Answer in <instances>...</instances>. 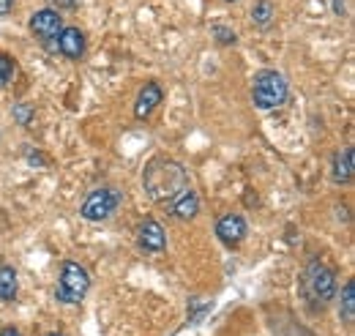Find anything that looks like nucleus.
Instances as JSON below:
<instances>
[{"instance_id":"nucleus-14","label":"nucleus","mask_w":355,"mask_h":336,"mask_svg":"<svg viewBox=\"0 0 355 336\" xmlns=\"http://www.w3.org/2000/svg\"><path fill=\"white\" fill-rule=\"evenodd\" d=\"M339 314H342V320H347V323L355 320V282L353 279L345 285V290L339 295Z\"/></svg>"},{"instance_id":"nucleus-1","label":"nucleus","mask_w":355,"mask_h":336,"mask_svg":"<svg viewBox=\"0 0 355 336\" xmlns=\"http://www.w3.org/2000/svg\"><path fill=\"white\" fill-rule=\"evenodd\" d=\"M142 189L153 203L167 205L183 189H189V172L170 156H153L142 169Z\"/></svg>"},{"instance_id":"nucleus-21","label":"nucleus","mask_w":355,"mask_h":336,"mask_svg":"<svg viewBox=\"0 0 355 336\" xmlns=\"http://www.w3.org/2000/svg\"><path fill=\"white\" fill-rule=\"evenodd\" d=\"M11 8H14V0H0V17L11 14Z\"/></svg>"},{"instance_id":"nucleus-3","label":"nucleus","mask_w":355,"mask_h":336,"mask_svg":"<svg viewBox=\"0 0 355 336\" xmlns=\"http://www.w3.org/2000/svg\"><path fill=\"white\" fill-rule=\"evenodd\" d=\"M88 290H90L88 271H85L80 262L66 260V262L60 265V279H58V287H55V298H58L60 303L74 306V303H83V301H85Z\"/></svg>"},{"instance_id":"nucleus-15","label":"nucleus","mask_w":355,"mask_h":336,"mask_svg":"<svg viewBox=\"0 0 355 336\" xmlns=\"http://www.w3.org/2000/svg\"><path fill=\"white\" fill-rule=\"evenodd\" d=\"M252 19H254L260 28H266L268 22L273 19V3H270V0H257L254 8H252Z\"/></svg>"},{"instance_id":"nucleus-20","label":"nucleus","mask_w":355,"mask_h":336,"mask_svg":"<svg viewBox=\"0 0 355 336\" xmlns=\"http://www.w3.org/2000/svg\"><path fill=\"white\" fill-rule=\"evenodd\" d=\"M28 165H33V167H46V156L42 151H28Z\"/></svg>"},{"instance_id":"nucleus-24","label":"nucleus","mask_w":355,"mask_h":336,"mask_svg":"<svg viewBox=\"0 0 355 336\" xmlns=\"http://www.w3.org/2000/svg\"><path fill=\"white\" fill-rule=\"evenodd\" d=\"M46 336H63V334H46Z\"/></svg>"},{"instance_id":"nucleus-23","label":"nucleus","mask_w":355,"mask_h":336,"mask_svg":"<svg viewBox=\"0 0 355 336\" xmlns=\"http://www.w3.org/2000/svg\"><path fill=\"white\" fill-rule=\"evenodd\" d=\"M0 336H19V331H17V328H3Z\"/></svg>"},{"instance_id":"nucleus-7","label":"nucleus","mask_w":355,"mask_h":336,"mask_svg":"<svg viewBox=\"0 0 355 336\" xmlns=\"http://www.w3.org/2000/svg\"><path fill=\"white\" fill-rule=\"evenodd\" d=\"M246 235H249V221L241 213H224L222 219L216 221V238L230 249L241 246Z\"/></svg>"},{"instance_id":"nucleus-22","label":"nucleus","mask_w":355,"mask_h":336,"mask_svg":"<svg viewBox=\"0 0 355 336\" xmlns=\"http://www.w3.org/2000/svg\"><path fill=\"white\" fill-rule=\"evenodd\" d=\"M334 14H339V17H345V14H347V8H345V0H334Z\"/></svg>"},{"instance_id":"nucleus-4","label":"nucleus","mask_w":355,"mask_h":336,"mask_svg":"<svg viewBox=\"0 0 355 336\" xmlns=\"http://www.w3.org/2000/svg\"><path fill=\"white\" fill-rule=\"evenodd\" d=\"M121 200H123V194L115 186H101V189L90 192L88 197H85V203L80 205V213L88 221H104V219H110L118 210Z\"/></svg>"},{"instance_id":"nucleus-17","label":"nucleus","mask_w":355,"mask_h":336,"mask_svg":"<svg viewBox=\"0 0 355 336\" xmlns=\"http://www.w3.org/2000/svg\"><path fill=\"white\" fill-rule=\"evenodd\" d=\"M11 115H14V121H17L19 126H31L36 112H33L31 104H14V107H11Z\"/></svg>"},{"instance_id":"nucleus-16","label":"nucleus","mask_w":355,"mask_h":336,"mask_svg":"<svg viewBox=\"0 0 355 336\" xmlns=\"http://www.w3.org/2000/svg\"><path fill=\"white\" fill-rule=\"evenodd\" d=\"M14 77H17V63H14V58L6 55V52H0V87H6Z\"/></svg>"},{"instance_id":"nucleus-9","label":"nucleus","mask_w":355,"mask_h":336,"mask_svg":"<svg viewBox=\"0 0 355 336\" xmlns=\"http://www.w3.org/2000/svg\"><path fill=\"white\" fill-rule=\"evenodd\" d=\"M162 99H164L162 85L145 83L139 87V93H137V101H134V118H137V121H145V118L162 104Z\"/></svg>"},{"instance_id":"nucleus-18","label":"nucleus","mask_w":355,"mask_h":336,"mask_svg":"<svg viewBox=\"0 0 355 336\" xmlns=\"http://www.w3.org/2000/svg\"><path fill=\"white\" fill-rule=\"evenodd\" d=\"M211 33H214L216 44H222V47H230V44L238 42V36L232 33V28H227V25H214V28H211Z\"/></svg>"},{"instance_id":"nucleus-8","label":"nucleus","mask_w":355,"mask_h":336,"mask_svg":"<svg viewBox=\"0 0 355 336\" xmlns=\"http://www.w3.org/2000/svg\"><path fill=\"white\" fill-rule=\"evenodd\" d=\"M28 28H31V33L36 39L49 42V39H58V33L63 31V17L58 11H52V8H42L28 19Z\"/></svg>"},{"instance_id":"nucleus-12","label":"nucleus","mask_w":355,"mask_h":336,"mask_svg":"<svg viewBox=\"0 0 355 336\" xmlns=\"http://www.w3.org/2000/svg\"><path fill=\"white\" fill-rule=\"evenodd\" d=\"M331 178H334V183H339V186H350V183H353V178H355L353 145L336 151L334 165H331Z\"/></svg>"},{"instance_id":"nucleus-19","label":"nucleus","mask_w":355,"mask_h":336,"mask_svg":"<svg viewBox=\"0 0 355 336\" xmlns=\"http://www.w3.org/2000/svg\"><path fill=\"white\" fill-rule=\"evenodd\" d=\"M49 3V8L52 11H77V6H80V0H46Z\"/></svg>"},{"instance_id":"nucleus-25","label":"nucleus","mask_w":355,"mask_h":336,"mask_svg":"<svg viewBox=\"0 0 355 336\" xmlns=\"http://www.w3.org/2000/svg\"><path fill=\"white\" fill-rule=\"evenodd\" d=\"M227 3H238V0H227Z\"/></svg>"},{"instance_id":"nucleus-13","label":"nucleus","mask_w":355,"mask_h":336,"mask_svg":"<svg viewBox=\"0 0 355 336\" xmlns=\"http://www.w3.org/2000/svg\"><path fill=\"white\" fill-rule=\"evenodd\" d=\"M17 290H19V279H17V271L14 265H6L0 262V301H14L17 298Z\"/></svg>"},{"instance_id":"nucleus-10","label":"nucleus","mask_w":355,"mask_h":336,"mask_svg":"<svg viewBox=\"0 0 355 336\" xmlns=\"http://www.w3.org/2000/svg\"><path fill=\"white\" fill-rule=\"evenodd\" d=\"M200 194L194 192V189H183L180 194H178L175 200H170L164 208L170 210L175 219H180V221H191L197 213H200Z\"/></svg>"},{"instance_id":"nucleus-2","label":"nucleus","mask_w":355,"mask_h":336,"mask_svg":"<svg viewBox=\"0 0 355 336\" xmlns=\"http://www.w3.org/2000/svg\"><path fill=\"white\" fill-rule=\"evenodd\" d=\"M290 96V85L284 80L282 72L276 69H263L254 74V83H252V101L254 107L260 110H276L287 101Z\"/></svg>"},{"instance_id":"nucleus-5","label":"nucleus","mask_w":355,"mask_h":336,"mask_svg":"<svg viewBox=\"0 0 355 336\" xmlns=\"http://www.w3.org/2000/svg\"><path fill=\"white\" fill-rule=\"evenodd\" d=\"M304 282L309 287V293L317 298V301H331L336 295V276L328 265H322L320 260H311L306 265V274H304Z\"/></svg>"},{"instance_id":"nucleus-11","label":"nucleus","mask_w":355,"mask_h":336,"mask_svg":"<svg viewBox=\"0 0 355 336\" xmlns=\"http://www.w3.org/2000/svg\"><path fill=\"white\" fill-rule=\"evenodd\" d=\"M58 52L66 55V58H71V60H80L85 55V33L80 28H74V25L71 28H63L58 33Z\"/></svg>"},{"instance_id":"nucleus-6","label":"nucleus","mask_w":355,"mask_h":336,"mask_svg":"<svg viewBox=\"0 0 355 336\" xmlns=\"http://www.w3.org/2000/svg\"><path fill=\"white\" fill-rule=\"evenodd\" d=\"M137 244H139L142 252H148V254L164 252V246H167V235H164L162 221L153 219V216H145V219L137 224Z\"/></svg>"}]
</instances>
